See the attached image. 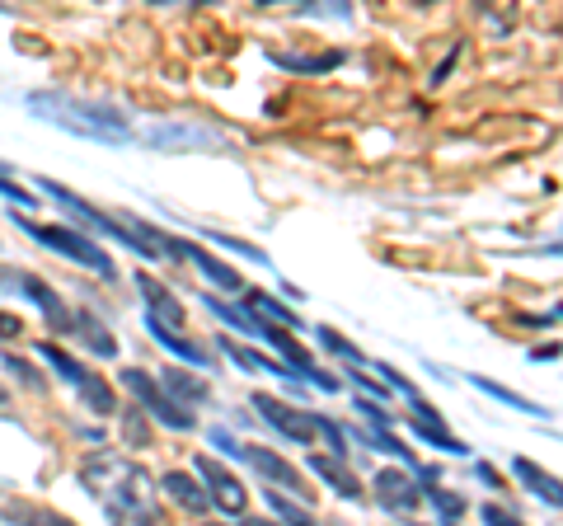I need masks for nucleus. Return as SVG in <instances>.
<instances>
[{
    "label": "nucleus",
    "mask_w": 563,
    "mask_h": 526,
    "mask_svg": "<svg viewBox=\"0 0 563 526\" xmlns=\"http://www.w3.org/2000/svg\"><path fill=\"white\" fill-rule=\"evenodd\" d=\"M29 109L38 113V118H47V123L66 127V132H80V137H94V141H127L132 137V123H127L118 109L90 104V99H76V94L38 90V94H29Z\"/></svg>",
    "instance_id": "1"
},
{
    "label": "nucleus",
    "mask_w": 563,
    "mask_h": 526,
    "mask_svg": "<svg viewBox=\"0 0 563 526\" xmlns=\"http://www.w3.org/2000/svg\"><path fill=\"white\" fill-rule=\"evenodd\" d=\"M15 221L24 226V231L38 240V245H47V249H57V254H66V259H76V263H85V268H94L104 282H113L118 278V268H113V254H108L99 240H90L85 231H76V226H52V221H29V217H19L15 212Z\"/></svg>",
    "instance_id": "2"
},
{
    "label": "nucleus",
    "mask_w": 563,
    "mask_h": 526,
    "mask_svg": "<svg viewBox=\"0 0 563 526\" xmlns=\"http://www.w3.org/2000/svg\"><path fill=\"white\" fill-rule=\"evenodd\" d=\"M122 381H127V390H132V395H137V400L155 414V423H165V428H174V433H193V428H198V418L188 414L179 400H169L165 386H160L155 376L137 372V367H127V372H122Z\"/></svg>",
    "instance_id": "3"
},
{
    "label": "nucleus",
    "mask_w": 563,
    "mask_h": 526,
    "mask_svg": "<svg viewBox=\"0 0 563 526\" xmlns=\"http://www.w3.org/2000/svg\"><path fill=\"white\" fill-rule=\"evenodd\" d=\"M38 353H43L47 362H52V367H57V372L66 376V381H71V386H76L80 395L94 404V409H99V414H113V390H108L99 376L85 372V367H80V362L66 353V348H57V343H38Z\"/></svg>",
    "instance_id": "4"
},
{
    "label": "nucleus",
    "mask_w": 563,
    "mask_h": 526,
    "mask_svg": "<svg viewBox=\"0 0 563 526\" xmlns=\"http://www.w3.org/2000/svg\"><path fill=\"white\" fill-rule=\"evenodd\" d=\"M198 475L207 480V498H212L221 512H230V517H240L244 508H249V494H244V484L230 475L221 461H212V456H198Z\"/></svg>",
    "instance_id": "5"
},
{
    "label": "nucleus",
    "mask_w": 563,
    "mask_h": 526,
    "mask_svg": "<svg viewBox=\"0 0 563 526\" xmlns=\"http://www.w3.org/2000/svg\"><path fill=\"white\" fill-rule=\"evenodd\" d=\"M240 461H249V465H254V470L263 475V480H268V484H282V489H287L291 498H301V503H310V498H315L310 489H305L301 475H296L287 461H277L268 447H240Z\"/></svg>",
    "instance_id": "6"
},
{
    "label": "nucleus",
    "mask_w": 563,
    "mask_h": 526,
    "mask_svg": "<svg viewBox=\"0 0 563 526\" xmlns=\"http://www.w3.org/2000/svg\"><path fill=\"white\" fill-rule=\"evenodd\" d=\"M254 409H259L268 423H273L277 433L287 437V442H310L315 437V423H310V414H301V409H291V404L273 400V395H254Z\"/></svg>",
    "instance_id": "7"
},
{
    "label": "nucleus",
    "mask_w": 563,
    "mask_h": 526,
    "mask_svg": "<svg viewBox=\"0 0 563 526\" xmlns=\"http://www.w3.org/2000/svg\"><path fill=\"white\" fill-rule=\"evenodd\" d=\"M413 414H418V418H409V428L423 437V442H432L437 451H451V456H470V447H465L460 437L446 433L442 414H437V409H427V400H413Z\"/></svg>",
    "instance_id": "8"
},
{
    "label": "nucleus",
    "mask_w": 563,
    "mask_h": 526,
    "mask_svg": "<svg viewBox=\"0 0 563 526\" xmlns=\"http://www.w3.org/2000/svg\"><path fill=\"white\" fill-rule=\"evenodd\" d=\"M376 494H381V503L390 512H413L427 498L423 489H418L409 475H399V470H381V475H376Z\"/></svg>",
    "instance_id": "9"
},
{
    "label": "nucleus",
    "mask_w": 563,
    "mask_h": 526,
    "mask_svg": "<svg viewBox=\"0 0 563 526\" xmlns=\"http://www.w3.org/2000/svg\"><path fill=\"white\" fill-rule=\"evenodd\" d=\"M179 259H188L193 268H198L202 278L212 282V287H221V292H244V278L240 273H230L221 259H212V254H202L198 245H188V240H179Z\"/></svg>",
    "instance_id": "10"
},
{
    "label": "nucleus",
    "mask_w": 563,
    "mask_h": 526,
    "mask_svg": "<svg viewBox=\"0 0 563 526\" xmlns=\"http://www.w3.org/2000/svg\"><path fill=\"white\" fill-rule=\"evenodd\" d=\"M512 470H517V480L531 489L540 503H549V508H563V480H554L549 470H540L535 461H526V456H512Z\"/></svg>",
    "instance_id": "11"
},
{
    "label": "nucleus",
    "mask_w": 563,
    "mask_h": 526,
    "mask_svg": "<svg viewBox=\"0 0 563 526\" xmlns=\"http://www.w3.org/2000/svg\"><path fill=\"white\" fill-rule=\"evenodd\" d=\"M207 306H212V315H221L230 329H244V334H254V339H268V343H277V334L282 329H273L268 320H259L249 306H226L221 296H207Z\"/></svg>",
    "instance_id": "12"
},
{
    "label": "nucleus",
    "mask_w": 563,
    "mask_h": 526,
    "mask_svg": "<svg viewBox=\"0 0 563 526\" xmlns=\"http://www.w3.org/2000/svg\"><path fill=\"white\" fill-rule=\"evenodd\" d=\"M310 470H315V475H320V480L329 484L338 498H362V484H357V475H352V470L338 461V456H320V451H315V456H310Z\"/></svg>",
    "instance_id": "13"
},
{
    "label": "nucleus",
    "mask_w": 563,
    "mask_h": 526,
    "mask_svg": "<svg viewBox=\"0 0 563 526\" xmlns=\"http://www.w3.org/2000/svg\"><path fill=\"white\" fill-rule=\"evenodd\" d=\"M146 329H151L155 339L165 343L169 353H179V357H183V362H193V367H212V353H202L198 343H193V339H183L179 329H169V325H165V320H155V315H146Z\"/></svg>",
    "instance_id": "14"
},
{
    "label": "nucleus",
    "mask_w": 563,
    "mask_h": 526,
    "mask_svg": "<svg viewBox=\"0 0 563 526\" xmlns=\"http://www.w3.org/2000/svg\"><path fill=\"white\" fill-rule=\"evenodd\" d=\"M19 287H24V296H29V301H38V310H43V315L52 320V325L71 334V325H76V315H66V306H61V296L52 292V287H43L38 278H19Z\"/></svg>",
    "instance_id": "15"
},
{
    "label": "nucleus",
    "mask_w": 563,
    "mask_h": 526,
    "mask_svg": "<svg viewBox=\"0 0 563 526\" xmlns=\"http://www.w3.org/2000/svg\"><path fill=\"white\" fill-rule=\"evenodd\" d=\"M137 287H141V296H146V306H151L146 315H155V320H165V315H169V325H174V329L183 325V306L174 301V292H169V287H160V282L146 278V273L137 278Z\"/></svg>",
    "instance_id": "16"
},
{
    "label": "nucleus",
    "mask_w": 563,
    "mask_h": 526,
    "mask_svg": "<svg viewBox=\"0 0 563 526\" xmlns=\"http://www.w3.org/2000/svg\"><path fill=\"white\" fill-rule=\"evenodd\" d=\"M165 494L179 503V508H188V512H207L212 508V498L202 494V484L193 480V475H179V470H169L165 475Z\"/></svg>",
    "instance_id": "17"
},
{
    "label": "nucleus",
    "mask_w": 563,
    "mask_h": 526,
    "mask_svg": "<svg viewBox=\"0 0 563 526\" xmlns=\"http://www.w3.org/2000/svg\"><path fill=\"white\" fill-rule=\"evenodd\" d=\"M71 334H80V339H85V348H94L99 357H118V343H113V334H108V329L99 325L94 315H85V310L76 315V325H71Z\"/></svg>",
    "instance_id": "18"
},
{
    "label": "nucleus",
    "mask_w": 563,
    "mask_h": 526,
    "mask_svg": "<svg viewBox=\"0 0 563 526\" xmlns=\"http://www.w3.org/2000/svg\"><path fill=\"white\" fill-rule=\"evenodd\" d=\"M146 141L151 146H169V151H179V146H212V132H188V127H155V132H146Z\"/></svg>",
    "instance_id": "19"
},
{
    "label": "nucleus",
    "mask_w": 563,
    "mask_h": 526,
    "mask_svg": "<svg viewBox=\"0 0 563 526\" xmlns=\"http://www.w3.org/2000/svg\"><path fill=\"white\" fill-rule=\"evenodd\" d=\"M160 386H165V395L169 400H183V409L188 404H198V400H207V386H198L188 372H179V367H169L165 376H160Z\"/></svg>",
    "instance_id": "20"
},
{
    "label": "nucleus",
    "mask_w": 563,
    "mask_h": 526,
    "mask_svg": "<svg viewBox=\"0 0 563 526\" xmlns=\"http://www.w3.org/2000/svg\"><path fill=\"white\" fill-rule=\"evenodd\" d=\"M277 66H287V71H310V76H320V71H334L343 62V52H329V57H296V52H268Z\"/></svg>",
    "instance_id": "21"
},
{
    "label": "nucleus",
    "mask_w": 563,
    "mask_h": 526,
    "mask_svg": "<svg viewBox=\"0 0 563 526\" xmlns=\"http://www.w3.org/2000/svg\"><path fill=\"white\" fill-rule=\"evenodd\" d=\"M244 296H249V301H254V306H259L263 315H268V320H282V325H287V329H296V325H301V315H296V310H291V306H282V301H273V296L249 292V287H244Z\"/></svg>",
    "instance_id": "22"
},
{
    "label": "nucleus",
    "mask_w": 563,
    "mask_h": 526,
    "mask_svg": "<svg viewBox=\"0 0 563 526\" xmlns=\"http://www.w3.org/2000/svg\"><path fill=\"white\" fill-rule=\"evenodd\" d=\"M474 386L479 390H488V395H493V400H507L512 404V409H521V414H545V409H540V404H531V400H521V395H512V390H503V386H493V381H488V376H470Z\"/></svg>",
    "instance_id": "23"
},
{
    "label": "nucleus",
    "mask_w": 563,
    "mask_h": 526,
    "mask_svg": "<svg viewBox=\"0 0 563 526\" xmlns=\"http://www.w3.org/2000/svg\"><path fill=\"white\" fill-rule=\"evenodd\" d=\"M268 503H273V512L282 517L287 526H315V517L301 508V503H291V498H282V494H268Z\"/></svg>",
    "instance_id": "24"
},
{
    "label": "nucleus",
    "mask_w": 563,
    "mask_h": 526,
    "mask_svg": "<svg viewBox=\"0 0 563 526\" xmlns=\"http://www.w3.org/2000/svg\"><path fill=\"white\" fill-rule=\"evenodd\" d=\"M315 334H320V343L324 348H329V353H338V357H348L352 367H357V362H362V353H357V348H352L348 339H343V334H338V329H329V325H320L315 329Z\"/></svg>",
    "instance_id": "25"
},
{
    "label": "nucleus",
    "mask_w": 563,
    "mask_h": 526,
    "mask_svg": "<svg viewBox=\"0 0 563 526\" xmlns=\"http://www.w3.org/2000/svg\"><path fill=\"white\" fill-rule=\"evenodd\" d=\"M427 498H432V503H437V508H442L446 517H460V512H465V498L446 494V489H427Z\"/></svg>",
    "instance_id": "26"
},
{
    "label": "nucleus",
    "mask_w": 563,
    "mask_h": 526,
    "mask_svg": "<svg viewBox=\"0 0 563 526\" xmlns=\"http://www.w3.org/2000/svg\"><path fill=\"white\" fill-rule=\"evenodd\" d=\"M357 414H366V423H371L376 433H381V428H390V414H385L376 400H357Z\"/></svg>",
    "instance_id": "27"
},
{
    "label": "nucleus",
    "mask_w": 563,
    "mask_h": 526,
    "mask_svg": "<svg viewBox=\"0 0 563 526\" xmlns=\"http://www.w3.org/2000/svg\"><path fill=\"white\" fill-rule=\"evenodd\" d=\"M5 372H15L19 381H24V386H43V381H38V372H33L29 362H19L15 353H5Z\"/></svg>",
    "instance_id": "28"
},
{
    "label": "nucleus",
    "mask_w": 563,
    "mask_h": 526,
    "mask_svg": "<svg viewBox=\"0 0 563 526\" xmlns=\"http://www.w3.org/2000/svg\"><path fill=\"white\" fill-rule=\"evenodd\" d=\"M484 526H521V522H517V517H507L498 503H488V508H484Z\"/></svg>",
    "instance_id": "29"
},
{
    "label": "nucleus",
    "mask_w": 563,
    "mask_h": 526,
    "mask_svg": "<svg viewBox=\"0 0 563 526\" xmlns=\"http://www.w3.org/2000/svg\"><path fill=\"white\" fill-rule=\"evenodd\" d=\"M19 334H24L19 315H5V310H0V339H19Z\"/></svg>",
    "instance_id": "30"
},
{
    "label": "nucleus",
    "mask_w": 563,
    "mask_h": 526,
    "mask_svg": "<svg viewBox=\"0 0 563 526\" xmlns=\"http://www.w3.org/2000/svg\"><path fill=\"white\" fill-rule=\"evenodd\" d=\"M352 381L366 390V400H381V395H385V386H376V381H371V376H362L357 367H352Z\"/></svg>",
    "instance_id": "31"
},
{
    "label": "nucleus",
    "mask_w": 563,
    "mask_h": 526,
    "mask_svg": "<svg viewBox=\"0 0 563 526\" xmlns=\"http://www.w3.org/2000/svg\"><path fill=\"white\" fill-rule=\"evenodd\" d=\"M33 522L38 526H76V522H66V517H52V512H33Z\"/></svg>",
    "instance_id": "32"
},
{
    "label": "nucleus",
    "mask_w": 563,
    "mask_h": 526,
    "mask_svg": "<svg viewBox=\"0 0 563 526\" xmlns=\"http://www.w3.org/2000/svg\"><path fill=\"white\" fill-rule=\"evenodd\" d=\"M545 254H563V240H554V245H545Z\"/></svg>",
    "instance_id": "33"
},
{
    "label": "nucleus",
    "mask_w": 563,
    "mask_h": 526,
    "mask_svg": "<svg viewBox=\"0 0 563 526\" xmlns=\"http://www.w3.org/2000/svg\"><path fill=\"white\" fill-rule=\"evenodd\" d=\"M240 526H273V522H249V517H244V522Z\"/></svg>",
    "instance_id": "34"
},
{
    "label": "nucleus",
    "mask_w": 563,
    "mask_h": 526,
    "mask_svg": "<svg viewBox=\"0 0 563 526\" xmlns=\"http://www.w3.org/2000/svg\"><path fill=\"white\" fill-rule=\"evenodd\" d=\"M559 315H563V306H559Z\"/></svg>",
    "instance_id": "35"
}]
</instances>
